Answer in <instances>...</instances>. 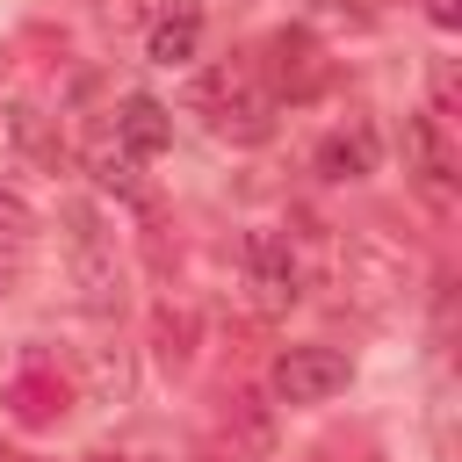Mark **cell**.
<instances>
[{"instance_id":"6da1fadb","label":"cell","mask_w":462,"mask_h":462,"mask_svg":"<svg viewBox=\"0 0 462 462\" xmlns=\"http://www.w3.org/2000/svg\"><path fill=\"white\" fill-rule=\"evenodd\" d=\"M188 108H195L217 137H231V144H267V137H274V116H282V101L267 94V79H260L245 58H224V65L195 72Z\"/></svg>"},{"instance_id":"7a4b0ae2","label":"cell","mask_w":462,"mask_h":462,"mask_svg":"<svg viewBox=\"0 0 462 462\" xmlns=\"http://www.w3.org/2000/svg\"><path fill=\"white\" fill-rule=\"evenodd\" d=\"M332 274H339L346 303H361V310H397V303L411 296V260L390 253L383 238H346V245H332Z\"/></svg>"},{"instance_id":"3957f363","label":"cell","mask_w":462,"mask_h":462,"mask_svg":"<svg viewBox=\"0 0 462 462\" xmlns=\"http://www.w3.org/2000/svg\"><path fill=\"white\" fill-rule=\"evenodd\" d=\"M253 72L267 79V94H274V101H310V94L332 79V58H325V43H318L303 22H289V29H274V36H267V58H260Z\"/></svg>"},{"instance_id":"277c9868","label":"cell","mask_w":462,"mask_h":462,"mask_svg":"<svg viewBox=\"0 0 462 462\" xmlns=\"http://www.w3.org/2000/svg\"><path fill=\"white\" fill-rule=\"evenodd\" d=\"M267 383H274L282 404H332L354 383V361L339 346H282L274 368H267Z\"/></svg>"},{"instance_id":"5b68a950","label":"cell","mask_w":462,"mask_h":462,"mask_svg":"<svg viewBox=\"0 0 462 462\" xmlns=\"http://www.w3.org/2000/svg\"><path fill=\"white\" fill-rule=\"evenodd\" d=\"M65 224H72V282H79V303L87 310H123V267H116V245H108V231L94 224V209H65Z\"/></svg>"},{"instance_id":"8992f818","label":"cell","mask_w":462,"mask_h":462,"mask_svg":"<svg viewBox=\"0 0 462 462\" xmlns=\"http://www.w3.org/2000/svg\"><path fill=\"white\" fill-rule=\"evenodd\" d=\"M404 173H411V188L433 195V202L455 195L462 152H455V137H448V123H440L433 108H411V116H404Z\"/></svg>"},{"instance_id":"52a82bcc","label":"cell","mask_w":462,"mask_h":462,"mask_svg":"<svg viewBox=\"0 0 462 462\" xmlns=\"http://www.w3.org/2000/svg\"><path fill=\"white\" fill-rule=\"evenodd\" d=\"M245 289H253V310L260 318H282L296 296H303V260L282 231H253L245 238Z\"/></svg>"},{"instance_id":"ba28073f","label":"cell","mask_w":462,"mask_h":462,"mask_svg":"<svg viewBox=\"0 0 462 462\" xmlns=\"http://www.w3.org/2000/svg\"><path fill=\"white\" fill-rule=\"evenodd\" d=\"M209 462H274V419L245 390L224 397V411L209 426Z\"/></svg>"},{"instance_id":"9c48e42d","label":"cell","mask_w":462,"mask_h":462,"mask_svg":"<svg viewBox=\"0 0 462 462\" xmlns=\"http://www.w3.org/2000/svg\"><path fill=\"white\" fill-rule=\"evenodd\" d=\"M375 159H383V137H375L368 116H346V123H332V130L318 137V173H325V180H368Z\"/></svg>"},{"instance_id":"30bf717a","label":"cell","mask_w":462,"mask_h":462,"mask_svg":"<svg viewBox=\"0 0 462 462\" xmlns=\"http://www.w3.org/2000/svg\"><path fill=\"white\" fill-rule=\"evenodd\" d=\"M116 144L144 166V159H159L166 144H173V108L159 101V94H123V108H116Z\"/></svg>"},{"instance_id":"8fae6325","label":"cell","mask_w":462,"mask_h":462,"mask_svg":"<svg viewBox=\"0 0 462 462\" xmlns=\"http://www.w3.org/2000/svg\"><path fill=\"white\" fill-rule=\"evenodd\" d=\"M195 51H202V7L195 0H166L152 14V29H144V58L152 65H195Z\"/></svg>"},{"instance_id":"7c38bea8","label":"cell","mask_w":462,"mask_h":462,"mask_svg":"<svg viewBox=\"0 0 462 462\" xmlns=\"http://www.w3.org/2000/svg\"><path fill=\"white\" fill-rule=\"evenodd\" d=\"M7 404H14V419L51 426V419L65 411V383H58V368H29V375H14V383H7Z\"/></svg>"},{"instance_id":"4fadbf2b","label":"cell","mask_w":462,"mask_h":462,"mask_svg":"<svg viewBox=\"0 0 462 462\" xmlns=\"http://www.w3.org/2000/svg\"><path fill=\"white\" fill-rule=\"evenodd\" d=\"M87 166H94V180H101V188H116V195H130V202H144V180H137V159H130V152H123L116 137H108V144H94V159H87Z\"/></svg>"},{"instance_id":"5bb4252c","label":"cell","mask_w":462,"mask_h":462,"mask_svg":"<svg viewBox=\"0 0 462 462\" xmlns=\"http://www.w3.org/2000/svg\"><path fill=\"white\" fill-rule=\"evenodd\" d=\"M188 339H195L188 310H159V361L166 368H188Z\"/></svg>"},{"instance_id":"9a60e30c","label":"cell","mask_w":462,"mask_h":462,"mask_svg":"<svg viewBox=\"0 0 462 462\" xmlns=\"http://www.w3.org/2000/svg\"><path fill=\"white\" fill-rule=\"evenodd\" d=\"M29 224H36V209H29V195H22V188H7V180H0V238H22V231H29Z\"/></svg>"},{"instance_id":"2e32d148","label":"cell","mask_w":462,"mask_h":462,"mask_svg":"<svg viewBox=\"0 0 462 462\" xmlns=\"http://www.w3.org/2000/svg\"><path fill=\"white\" fill-rule=\"evenodd\" d=\"M14 289H22V253L0 245V296H14Z\"/></svg>"},{"instance_id":"e0dca14e","label":"cell","mask_w":462,"mask_h":462,"mask_svg":"<svg viewBox=\"0 0 462 462\" xmlns=\"http://www.w3.org/2000/svg\"><path fill=\"white\" fill-rule=\"evenodd\" d=\"M426 14H433L440 29H455V0H426Z\"/></svg>"},{"instance_id":"ac0fdd59","label":"cell","mask_w":462,"mask_h":462,"mask_svg":"<svg viewBox=\"0 0 462 462\" xmlns=\"http://www.w3.org/2000/svg\"><path fill=\"white\" fill-rule=\"evenodd\" d=\"M101 462H144V455H101Z\"/></svg>"},{"instance_id":"d6986e66","label":"cell","mask_w":462,"mask_h":462,"mask_svg":"<svg viewBox=\"0 0 462 462\" xmlns=\"http://www.w3.org/2000/svg\"><path fill=\"white\" fill-rule=\"evenodd\" d=\"M0 462H22V455H14V448H0Z\"/></svg>"}]
</instances>
